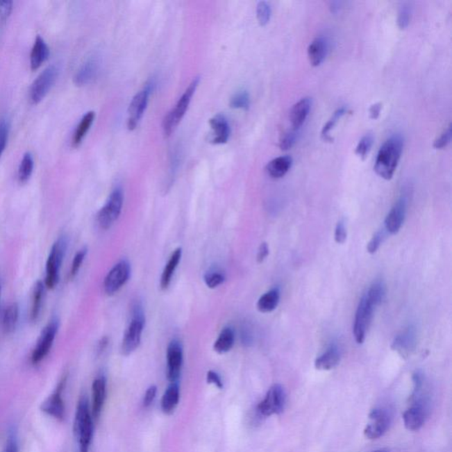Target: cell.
<instances>
[{"label": "cell", "instance_id": "47", "mask_svg": "<svg viewBox=\"0 0 452 452\" xmlns=\"http://www.w3.org/2000/svg\"><path fill=\"white\" fill-rule=\"evenodd\" d=\"M383 238H385V233H383V231L377 232L375 235L373 236V238L370 240L369 243L367 244V252L370 253H376L377 250L379 249L380 246H381Z\"/></svg>", "mask_w": 452, "mask_h": 452}, {"label": "cell", "instance_id": "55", "mask_svg": "<svg viewBox=\"0 0 452 452\" xmlns=\"http://www.w3.org/2000/svg\"><path fill=\"white\" fill-rule=\"evenodd\" d=\"M107 343H108V340H107V338H103L102 340H101V342L99 343V350L102 351L105 349L106 346H107Z\"/></svg>", "mask_w": 452, "mask_h": 452}, {"label": "cell", "instance_id": "48", "mask_svg": "<svg viewBox=\"0 0 452 452\" xmlns=\"http://www.w3.org/2000/svg\"><path fill=\"white\" fill-rule=\"evenodd\" d=\"M2 452H19L18 438L15 430L10 432L6 446Z\"/></svg>", "mask_w": 452, "mask_h": 452}, {"label": "cell", "instance_id": "12", "mask_svg": "<svg viewBox=\"0 0 452 452\" xmlns=\"http://www.w3.org/2000/svg\"><path fill=\"white\" fill-rule=\"evenodd\" d=\"M66 383L67 376H65L58 383L53 394L49 396L41 405L42 412L58 421H63L65 418V403L62 394Z\"/></svg>", "mask_w": 452, "mask_h": 452}, {"label": "cell", "instance_id": "28", "mask_svg": "<svg viewBox=\"0 0 452 452\" xmlns=\"http://www.w3.org/2000/svg\"><path fill=\"white\" fill-rule=\"evenodd\" d=\"M182 256V249H177L175 250L170 259L167 262V266L165 267L164 271L161 276L160 285L162 290H167L169 285L171 284L172 276L174 274L175 269H177L178 263H180Z\"/></svg>", "mask_w": 452, "mask_h": 452}, {"label": "cell", "instance_id": "18", "mask_svg": "<svg viewBox=\"0 0 452 452\" xmlns=\"http://www.w3.org/2000/svg\"><path fill=\"white\" fill-rule=\"evenodd\" d=\"M210 125L212 133H211L210 142L213 144H224L227 142L230 137V126L226 117L222 115H217L210 120Z\"/></svg>", "mask_w": 452, "mask_h": 452}, {"label": "cell", "instance_id": "13", "mask_svg": "<svg viewBox=\"0 0 452 452\" xmlns=\"http://www.w3.org/2000/svg\"><path fill=\"white\" fill-rule=\"evenodd\" d=\"M369 418L372 419L373 424L367 426L364 430L365 437L371 440L383 437L390 427V412L383 408H375L370 412Z\"/></svg>", "mask_w": 452, "mask_h": 452}, {"label": "cell", "instance_id": "11", "mask_svg": "<svg viewBox=\"0 0 452 452\" xmlns=\"http://www.w3.org/2000/svg\"><path fill=\"white\" fill-rule=\"evenodd\" d=\"M130 265L128 262L120 261L109 271L103 282L105 292L108 295L115 294L128 282L130 276Z\"/></svg>", "mask_w": 452, "mask_h": 452}, {"label": "cell", "instance_id": "38", "mask_svg": "<svg viewBox=\"0 0 452 452\" xmlns=\"http://www.w3.org/2000/svg\"><path fill=\"white\" fill-rule=\"evenodd\" d=\"M256 15L259 24L265 26L269 24L271 17V8L268 2L260 1L256 8Z\"/></svg>", "mask_w": 452, "mask_h": 452}, {"label": "cell", "instance_id": "45", "mask_svg": "<svg viewBox=\"0 0 452 452\" xmlns=\"http://www.w3.org/2000/svg\"><path fill=\"white\" fill-rule=\"evenodd\" d=\"M12 2L10 0H0V28L5 24L6 19L11 15Z\"/></svg>", "mask_w": 452, "mask_h": 452}, {"label": "cell", "instance_id": "10", "mask_svg": "<svg viewBox=\"0 0 452 452\" xmlns=\"http://www.w3.org/2000/svg\"><path fill=\"white\" fill-rule=\"evenodd\" d=\"M58 327H60V323H58L57 318H54V319L49 321L47 326L42 331L37 346H35L33 353H32L31 362L34 365L40 363L50 352L55 337H56Z\"/></svg>", "mask_w": 452, "mask_h": 452}, {"label": "cell", "instance_id": "21", "mask_svg": "<svg viewBox=\"0 0 452 452\" xmlns=\"http://www.w3.org/2000/svg\"><path fill=\"white\" fill-rule=\"evenodd\" d=\"M99 62L96 57H90L81 65L74 77V83L77 86H84L91 83L99 73Z\"/></svg>", "mask_w": 452, "mask_h": 452}, {"label": "cell", "instance_id": "57", "mask_svg": "<svg viewBox=\"0 0 452 452\" xmlns=\"http://www.w3.org/2000/svg\"><path fill=\"white\" fill-rule=\"evenodd\" d=\"M374 452H386V451H383V450H378V451H374Z\"/></svg>", "mask_w": 452, "mask_h": 452}, {"label": "cell", "instance_id": "50", "mask_svg": "<svg viewBox=\"0 0 452 452\" xmlns=\"http://www.w3.org/2000/svg\"><path fill=\"white\" fill-rule=\"evenodd\" d=\"M158 389L155 385L149 387V388L146 390L144 396H143L142 405L145 408L151 406L152 403L154 402L156 396H157Z\"/></svg>", "mask_w": 452, "mask_h": 452}, {"label": "cell", "instance_id": "15", "mask_svg": "<svg viewBox=\"0 0 452 452\" xmlns=\"http://www.w3.org/2000/svg\"><path fill=\"white\" fill-rule=\"evenodd\" d=\"M183 363V350L180 342L172 340L167 348V376L171 383H177Z\"/></svg>", "mask_w": 452, "mask_h": 452}, {"label": "cell", "instance_id": "46", "mask_svg": "<svg viewBox=\"0 0 452 452\" xmlns=\"http://www.w3.org/2000/svg\"><path fill=\"white\" fill-rule=\"evenodd\" d=\"M451 140V125L449 126L446 129L444 130L442 135L435 140L434 142V148L437 149H441L446 147V146L450 143Z\"/></svg>", "mask_w": 452, "mask_h": 452}, {"label": "cell", "instance_id": "27", "mask_svg": "<svg viewBox=\"0 0 452 452\" xmlns=\"http://www.w3.org/2000/svg\"><path fill=\"white\" fill-rule=\"evenodd\" d=\"M292 165V158L290 156H282L273 159L267 165L266 171L273 178H281L285 176Z\"/></svg>", "mask_w": 452, "mask_h": 452}, {"label": "cell", "instance_id": "32", "mask_svg": "<svg viewBox=\"0 0 452 452\" xmlns=\"http://www.w3.org/2000/svg\"><path fill=\"white\" fill-rule=\"evenodd\" d=\"M19 319V307L17 303H12L6 307L2 317V327L6 333L15 330Z\"/></svg>", "mask_w": 452, "mask_h": 452}, {"label": "cell", "instance_id": "41", "mask_svg": "<svg viewBox=\"0 0 452 452\" xmlns=\"http://www.w3.org/2000/svg\"><path fill=\"white\" fill-rule=\"evenodd\" d=\"M10 133V122L6 118L0 120V158L3 153L5 152L6 145H8Z\"/></svg>", "mask_w": 452, "mask_h": 452}, {"label": "cell", "instance_id": "29", "mask_svg": "<svg viewBox=\"0 0 452 452\" xmlns=\"http://www.w3.org/2000/svg\"><path fill=\"white\" fill-rule=\"evenodd\" d=\"M279 300H281V291L278 288L272 289L259 299L258 310L262 313H269L278 307Z\"/></svg>", "mask_w": 452, "mask_h": 452}, {"label": "cell", "instance_id": "16", "mask_svg": "<svg viewBox=\"0 0 452 452\" xmlns=\"http://www.w3.org/2000/svg\"><path fill=\"white\" fill-rule=\"evenodd\" d=\"M406 200L405 198L396 201L385 219V229L390 234H396L401 229L405 219Z\"/></svg>", "mask_w": 452, "mask_h": 452}, {"label": "cell", "instance_id": "43", "mask_svg": "<svg viewBox=\"0 0 452 452\" xmlns=\"http://www.w3.org/2000/svg\"><path fill=\"white\" fill-rule=\"evenodd\" d=\"M224 281V276L220 272L210 271L204 275L205 284L211 289L217 288V286L222 285Z\"/></svg>", "mask_w": 452, "mask_h": 452}, {"label": "cell", "instance_id": "17", "mask_svg": "<svg viewBox=\"0 0 452 452\" xmlns=\"http://www.w3.org/2000/svg\"><path fill=\"white\" fill-rule=\"evenodd\" d=\"M416 333L414 328L409 327L393 341L392 348L402 358H408L416 346Z\"/></svg>", "mask_w": 452, "mask_h": 452}, {"label": "cell", "instance_id": "24", "mask_svg": "<svg viewBox=\"0 0 452 452\" xmlns=\"http://www.w3.org/2000/svg\"><path fill=\"white\" fill-rule=\"evenodd\" d=\"M49 56H50V49H49L47 42L41 35H37L31 54V69H38L48 60Z\"/></svg>", "mask_w": 452, "mask_h": 452}, {"label": "cell", "instance_id": "2", "mask_svg": "<svg viewBox=\"0 0 452 452\" xmlns=\"http://www.w3.org/2000/svg\"><path fill=\"white\" fill-rule=\"evenodd\" d=\"M93 416L90 409L89 400L81 396L78 402L74 422V433L79 443V451L89 452L94 434Z\"/></svg>", "mask_w": 452, "mask_h": 452}, {"label": "cell", "instance_id": "56", "mask_svg": "<svg viewBox=\"0 0 452 452\" xmlns=\"http://www.w3.org/2000/svg\"><path fill=\"white\" fill-rule=\"evenodd\" d=\"M0 298H1V285H0Z\"/></svg>", "mask_w": 452, "mask_h": 452}, {"label": "cell", "instance_id": "4", "mask_svg": "<svg viewBox=\"0 0 452 452\" xmlns=\"http://www.w3.org/2000/svg\"><path fill=\"white\" fill-rule=\"evenodd\" d=\"M67 237L62 236L56 240L51 249L47 262L45 286L53 289L60 281V269L67 249Z\"/></svg>", "mask_w": 452, "mask_h": 452}, {"label": "cell", "instance_id": "9", "mask_svg": "<svg viewBox=\"0 0 452 452\" xmlns=\"http://www.w3.org/2000/svg\"><path fill=\"white\" fill-rule=\"evenodd\" d=\"M375 310L376 308L364 295L358 305L355 319H354L353 335L358 344H362L365 341Z\"/></svg>", "mask_w": 452, "mask_h": 452}, {"label": "cell", "instance_id": "22", "mask_svg": "<svg viewBox=\"0 0 452 452\" xmlns=\"http://www.w3.org/2000/svg\"><path fill=\"white\" fill-rule=\"evenodd\" d=\"M311 106L312 100L310 97H304L292 106L290 112L292 129L298 130L303 125L305 120L307 119L308 115H310Z\"/></svg>", "mask_w": 452, "mask_h": 452}, {"label": "cell", "instance_id": "42", "mask_svg": "<svg viewBox=\"0 0 452 452\" xmlns=\"http://www.w3.org/2000/svg\"><path fill=\"white\" fill-rule=\"evenodd\" d=\"M297 139L298 130L292 129L291 131L286 132L282 135L281 142H279V147L282 151H288V149L294 147Z\"/></svg>", "mask_w": 452, "mask_h": 452}, {"label": "cell", "instance_id": "14", "mask_svg": "<svg viewBox=\"0 0 452 452\" xmlns=\"http://www.w3.org/2000/svg\"><path fill=\"white\" fill-rule=\"evenodd\" d=\"M149 93H151V90L147 87V89L140 91L133 97L128 108V128L129 130L135 129L144 115L148 106Z\"/></svg>", "mask_w": 452, "mask_h": 452}, {"label": "cell", "instance_id": "19", "mask_svg": "<svg viewBox=\"0 0 452 452\" xmlns=\"http://www.w3.org/2000/svg\"><path fill=\"white\" fill-rule=\"evenodd\" d=\"M106 399V380L103 376L97 377L92 385V414L94 419H99Z\"/></svg>", "mask_w": 452, "mask_h": 452}, {"label": "cell", "instance_id": "5", "mask_svg": "<svg viewBox=\"0 0 452 452\" xmlns=\"http://www.w3.org/2000/svg\"><path fill=\"white\" fill-rule=\"evenodd\" d=\"M145 317L141 308L136 307L133 310V318L126 328L123 337L122 352L123 355L128 356L135 352L141 344L143 328H144Z\"/></svg>", "mask_w": 452, "mask_h": 452}, {"label": "cell", "instance_id": "49", "mask_svg": "<svg viewBox=\"0 0 452 452\" xmlns=\"http://www.w3.org/2000/svg\"><path fill=\"white\" fill-rule=\"evenodd\" d=\"M347 238V231L344 221L337 223L336 231H335V240L337 244H344Z\"/></svg>", "mask_w": 452, "mask_h": 452}, {"label": "cell", "instance_id": "30", "mask_svg": "<svg viewBox=\"0 0 452 452\" xmlns=\"http://www.w3.org/2000/svg\"><path fill=\"white\" fill-rule=\"evenodd\" d=\"M95 112H89L83 117L81 119L79 124H78L76 131L74 133L73 143L74 147H78L81 143L83 142L84 137H85L87 131H89L90 126H92L94 119H95Z\"/></svg>", "mask_w": 452, "mask_h": 452}, {"label": "cell", "instance_id": "25", "mask_svg": "<svg viewBox=\"0 0 452 452\" xmlns=\"http://www.w3.org/2000/svg\"><path fill=\"white\" fill-rule=\"evenodd\" d=\"M341 353L340 348L333 344L315 360V367L318 370H330L340 362Z\"/></svg>", "mask_w": 452, "mask_h": 452}, {"label": "cell", "instance_id": "33", "mask_svg": "<svg viewBox=\"0 0 452 452\" xmlns=\"http://www.w3.org/2000/svg\"><path fill=\"white\" fill-rule=\"evenodd\" d=\"M34 170V158L31 152H26L18 169V178L21 183H26L31 178Z\"/></svg>", "mask_w": 452, "mask_h": 452}, {"label": "cell", "instance_id": "1", "mask_svg": "<svg viewBox=\"0 0 452 452\" xmlns=\"http://www.w3.org/2000/svg\"><path fill=\"white\" fill-rule=\"evenodd\" d=\"M404 147V140L400 135L390 136L380 148L374 170L386 181L392 180L398 167Z\"/></svg>", "mask_w": 452, "mask_h": 452}, {"label": "cell", "instance_id": "51", "mask_svg": "<svg viewBox=\"0 0 452 452\" xmlns=\"http://www.w3.org/2000/svg\"><path fill=\"white\" fill-rule=\"evenodd\" d=\"M207 382L219 389H222L224 386L221 376L217 372L213 371V370H210V371L207 373Z\"/></svg>", "mask_w": 452, "mask_h": 452}, {"label": "cell", "instance_id": "3", "mask_svg": "<svg viewBox=\"0 0 452 452\" xmlns=\"http://www.w3.org/2000/svg\"><path fill=\"white\" fill-rule=\"evenodd\" d=\"M199 83L200 77H195L186 91H185L183 95L178 99L174 109H172L165 117L164 123H162V129H164L165 135L170 136L172 132H174V130L176 129L178 125L180 124L181 119L186 115L192 97H193Z\"/></svg>", "mask_w": 452, "mask_h": 452}, {"label": "cell", "instance_id": "6", "mask_svg": "<svg viewBox=\"0 0 452 452\" xmlns=\"http://www.w3.org/2000/svg\"><path fill=\"white\" fill-rule=\"evenodd\" d=\"M123 203H124V194L122 188H116L110 194L105 206L99 210L97 215V222L101 228L109 229L113 224L118 220L122 213Z\"/></svg>", "mask_w": 452, "mask_h": 452}, {"label": "cell", "instance_id": "54", "mask_svg": "<svg viewBox=\"0 0 452 452\" xmlns=\"http://www.w3.org/2000/svg\"><path fill=\"white\" fill-rule=\"evenodd\" d=\"M341 8V2H331L330 3V10L331 12H334V14H336L338 11H340V9Z\"/></svg>", "mask_w": 452, "mask_h": 452}, {"label": "cell", "instance_id": "52", "mask_svg": "<svg viewBox=\"0 0 452 452\" xmlns=\"http://www.w3.org/2000/svg\"><path fill=\"white\" fill-rule=\"evenodd\" d=\"M383 108V105L381 103H376L375 105L371 106L369 108V115L370 119H377L379 118L380 115H381V110Z\"/></svg>", "mask_w": 452, "mask_h": 452}, {"label": "cell", "instance_id": "35", "mask_svg": "<svg viewBox=\"0 0 452 452\" xmlns=\"http://www.w3.org/2000/svg\"><path fill=\"white\" fill-rule=\"evenodd\" d=\"M385 285L383 282H376L371 285L366 294L367 300L372 303L374 307H378L385 297Z\"/></svg>", "mask_w": 452, "mask_h": 452}, {"label": "cell", "instance_id": "37", "mask_svg": "<svg viewBox=\"0 0 452 452\" xmlns=\"http://www.w3.org/2000/svg\"><path fill=\"white\" fill-rule=\"evenodd\" d=\"M374 135L372 133H367L366 135H364L359 143H358L355 153L358 157H360L362 160H365L367 157V155L369 154L370 151H371L372 146L374 144Z\"/></svg>", "mask_w": 452, "mask_h": 452}, {"label": "cell", "instance_id": "44", "mask_svg": "<svg viewBox=\"0 0 452 452\" xmlns=\"http://www.w3.org/2000/svg\"><path fill=\"white\" fill-rule=\"evenodd\" d=\"M87 250L86 248L81 249L80 251H78L76 256H74L73 263H72L70 276L72 278H74L77 275L78 271H80L81 265L87 256Z\"/></svg>", "mask_w": 452, "mask_h": 452}, {"label": "cell", "instance_id": "8", "mask_svg": "<svg viewBox=\"0 0 452 452\" xmlns=\"http://www.w3.org/2000/svg\"><path fill=\"white\" fill-rule=\"evenodd\" d=\"M286 394L281 385H274L269 388L265 398L259 403L258 411L260 415L269 417L274 415H281L284 411Z\"/></svg>", "mask_w": 452, "mask_h": 452}, {"label": "cell", "instance_id": "23", "mask_svg": "<svg viewBox=\"0 0 452 452\" xmlns=\"http://www.w3.org/2000/svg\"><path fill=\"white\" fill-rule=\"evenodd\" d=\"M328 51V44L326 38H315L308 49V56L312 66L319 67L326 58Z\"/></svg>", "mask_w": 452, "mask_h": 452}, {"label": "cell", "instance_id": "53", "mask_svg": "<svg viewBox=\"0 0 452 452\" xmlns=\"http://www.w3.org/2000/svg\"><path fill=\"white\" fill-rule=\"evenodd\" d=\"M269 246L267 245V243H262L260 246L258 253V262L261 263L267 258V256H269Z\"/></svg>", "mask_w": 452, "mask_h": 452}, {"label": "cell", "instance_id": "20", "mask_svg": "<svg viewBox=\"0 0 452 452\" xmlns=\"http://www.w3.org/2000/svg\"><path fill=\"white\" fill-rule=\"evenodd\" d=\"M428 411V408L424 405H412V408L406 410L403 415L405 427L410 431H418L424 424Z\"/></svg>", "mask_w": 452, "mask_h": 452}, {"label": "cell", "instance_id": "39", "mask_svg": "<svg viewBox=\"0 0 452 452\" xmlns=\"http://www.w3.org/2000/svg\"><path fill=\"white\" fill-rule=\"evenodd\" d=\"M412 17V8L408 3H404L400 6L398 15V25L400 29L408 27Z\"/></svg>", "mask_w": 452, "mask_h": 452}, {"label": "cell", "instance_id": "40", "mask_svg": "<svg viewBox=\"0 0 452 452\" xmlns=\"http://www.w3.org/2000/svg\"><path fill=\"white\" fill-rule=\"evenodd\" d=\"M250 106V97L246 91H240L231 100V106L234 109L248 110Z\"/></svg>", "mask_w": 452, "mask_h": 452}, {"label": "cell", "instance_id": "31", "mask_svg": "<svg viewBox=\"0 0 452 452\" xmlns=\"http://www.w3.org/2000/svg\"><path fill=\"white\" fill-rule=\"evenodd\" d=\"M234 341H235V333L233 328H224L214 344V350L221 354L228 353L233 346Z\"/></svg>", "mask_w": 452, "mask_h": 452}, {"label": "cell", "instance_id": "36", "mask_svg": "<svg viewBox=\"0 0 452 452\" xmlns=\"http://www.w3.org/2000/svg\"><path fill=\"white\" fill-rule=\"evenodd\" d=\"M346 112L347 110L344 108V107H341V108L337 109L336 112H334L331 119L324 125L323 129H321V138H323L325 142L333 141V138L330 137V133L331 130L333 129L334 126H336L338 120L342 118Z\"/></svg>", "mask_w": 452, "mask_h": 452}, {"label": "cell", "instance_id": "7", "mask_svg": "<svg viewBox=\"0 0 452 452\" xmlns=\"http://www.w3.org/2000/svg\"><path fill=\"white\" fill-rule=\"evenodd\" d=\"M58 74L60 68L56 65H51L39 74L29 90V99L32 103H40L47 97L56 81Z\"/></svg>", "mask_w": 452, "mask_h": 452}, {"label": "cell", "instance_id": "34", "mask_svg": "<svg viewBox=\"0 0 452 452\" xmlns=\"http://www.w3.org/2000/svg\"><path fill=\"white\" fill-rule=\"evenodd\" d=\"M44 292V285L43 282L38 281L35 285L33 294H32V305L31 318L32 321H35L40 314L42 308V301H43Z\"/></svg>", "mask_w": 452, "mask_h": 452}, {"label": "cell", "instance_id": "26", "mask_svg": "<svg viewBox=\"0 0 452 452\" xmlns=\"http://www.w3.org/2000/svg\"><path fill=\"white\" fill-rule=\"evenodd\" d=\"M180 387L177 383H171L162 396L161 408L164 414L170 415L174 414L180 402Z\"/></svg>", "mask_w": 452, "mask_h": 452}]
</instances>
